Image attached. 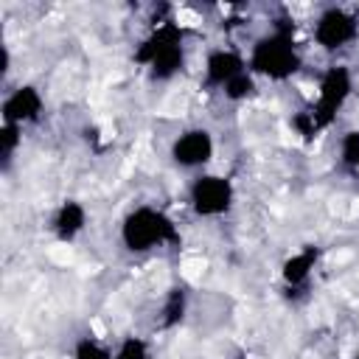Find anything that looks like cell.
I'll return each mask as SVG.
<instances>
[{"mask_svg":"<svg viewBox=\"0 0 359 359\" xmlns=\"http://www.w3.org/2000/svg\"><path fill=\"white\" fill-rule=\"evenodd\" d=\"M165 233H168V224L160 216H154L151 210H137L126 222V230H123V236H126L132 250H146L154 241H160Z\"/></svg>","mask_w":359,"mask_h":359,"instance_id":"obj_1","label":"cell"},{"mask_svg":"<svg viewBox=\"0 0 359 359\" xmlns=\"http://www.w3.org/2000/svg\"><path fill=\"white\" fill-rule=\"evenodd\" d=\"M42 109V98L34 87H17L8 93V98L3 101V123H14L22 126L25 121L36 118Z\"/></svg>","mask_w":359,"mask_h":359,"instance_id":"obj_2","label":"cell"},{"mask_svg":"<svg viewBox=\"0 0 359 359\" xmlns=\"http://www.w3.org/2000/svg\"><path fill=\"white\" fill-rule=\"evenodd\" d=\"M255 67L261 73H269V76H286L294 70V53H292V45L280 42V39H272V42H264L258 50H255Z\"/></svg>","mask_w":359,"mask_h":359,"instance_id":"obj_3","label":"cell"},{"mask_svg":"<svg viewBox=\"0 0 359 359\" xmlns=\"http://www.w3.org/2000/svg\"><path fill=\"white\" fill-rule=\"evenodd\" d=\"M194 202L199 213H219L230 202V185L222 177H205L194 188Z\"/></svg>","mask_w":359,"mask_h":359,"instance_id":"obj_4","label":"cell"},{"mask_svg":"<svg viewBox=\"0 0 359 359\" xmlns=\"http://www.w3.org/2000/svg\"><path fill=\"white\" fill-rule=\"evenodd\" d=\"M174 157L185 165H194V163H205L210 157V137L208 132H188L177 140L174 146Z\"/></svg>","mask_w":359,"mask_h":359,"instance_id":"obj_5","label":"cell"},{"mask_svg":"<svg viewBox=\"0 0 359 359\" xmlns=\"http://www.w3.org/2000/svg\"><path fill=\"white\" fill-rule=\"evenodd\" d=\"M351 34H353V25H351V20H345L342 14H328V17L320 22V28H317V36H320V42H323L325 48L342 45L345 39H351Z\"/></svg>","mask_w":359,"mask_h":359,"instance_id":"obj_6","label":"cell"},{"mask_svg":"<svg viewBox=\"0 0 359 359\" xmlns=\"http://www.w3.org/2000/svg\"><path fill=\"white\" fill-rule=\"evenodd\" d=\"M345 93H348V76H345V70H331V73L325 76V81H323V93H320V101H323L325 112L337 109V107L342 104Z\"/></svg>","mask_w":359,"mask_h":359,"instance_id":"obj_7","label":"cell"},{"mask_svg":"<svg viewBox=\"0 0 359 359\" xmlns=\"http://www.w3.org/2000/svg\"><path fill=\"white\" fill-rule=\"evenodd\" d=\"M241 73V62L233 56V53H216V56H210V62H208V76L213 79V81H230V79H236Z\"/></svg>","mask_w":359,"mask_h":359,"instance_id":"obj_8","label":"cell"},{"mask_svg":"<svg viewBox=\"0 0 359 359\" xmlns=\"http://www.w3.org/2000/svg\"><path fill=\"white\" fill-rule=\"evenodd\" d=\"M81 224H84V210H81L76 202H67V205L59 210V216H56V233H59L62 238L76 236V233L81 230Z\"/></svg>","mask_w":359,"mask_h":359,"instance_id":"obj_9","label":"cell"},{"mask_svg":"<svg viewBox=\"0 0 359 359\" xmlns=\"http://www.w3.org/2000/svg\"><path fill=\"white\" fill-rule=\"evenodd\" d=\"M20 129L22 126H14V123H3V135H0V151H3V160L8 163L17 143H20Z\"/></svg>","mask_w":359,"mask_h":359,"instance_id":"obj_10","label":"cell"},{"mask_svg":"<svg viewBox=\"0 0 359 359\" xmlns=\"http://www.w3.org/2000/svg\"><path fill=\"white\" fill-rule=\"evenodd\" d=\"M309 266H311V255H309V252L294 255V258L286 264V278H289V280H300V278H306Z\"/></svg>","mask_w":359,"mask_h":359,"instance_id":"obj_11","label":"cell"},{"mask_svg":"<svg viewBox=\"0 0 359 359\" xmlns=\"http://www.w3.org/2000/svg\"><path fill=\"white\" fill-rule=\"evenodd\" d=\"M76 359H109V353L101 345H95L93 339H84L76 351Z\"/></svg>","mask_w":359,"mask_h":359,"instance_id":"obj_12","label":"cell"},{"mask_svg":"<svg viewBox=\"0 0 359 359\" xmlns=\"http://www.w3.org/2000/svg\"><path fill=\"white\" fill-rule=\"evenodd\" d=\"M115 359H146V348H143V342H137V339H126Z\"/></svg>","mask_w":359,"mask_h":359,"instance_id":"obj_13","label":"cell"},{"mask_svg":"<svg viewBox=\"0 0 359 359\" xmlns=\"http://www.w3.org/2000/svg\"><path fill=\"white\" fill-rule=\"evenodd\" d=\"M250 87H252V84H250V79H247L244 73H238L236 79H230V81H227V90H230V95H233V98L247 95V93H250Z\"/></svg>","mask_w":359,"mask_h":359,"instance_id":"obj_14","label":"cell"},{"mask_svg":"<svg viewBox=\"0 0 359 359\" xmlns=\"http://www.w3.org/2000/svg\"><path fill=\"white\" fill-rule=\"evenodd\" d=\"M345 160L348 163H359V135L356 132H351L345 137Z\"/></svg>","mask_w":359,"mask_h":359,"instance_id":"obj_15","label":"cell"},{"mask_svg":"<svg viewBox=\"0 0 359 359\" xmlns=\"http://www.w3.org/2000/svg\"><path fill=\"white\" fill-rule=\"evenodd\" d=\"M177 22H180V25H196L199 17H196L194 11H188V8H180V11H177Z\"/></svg>","mask_w":359,"mask_h":359,"instance_id":"obj_16","label":"cell"}]
</instances>
